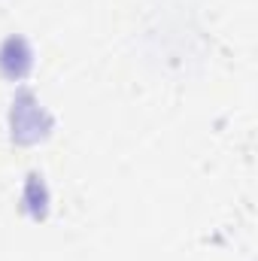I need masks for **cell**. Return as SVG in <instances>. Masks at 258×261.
<instances>
[{
  "label": "cell",
  "mask_w": 258,
  "mask_h": 261,
  "mask_svg": "<svg viewBox=\"0 0 258 261\" xmlns=\"http://www.w3.org/2000/svg\"><path fill=\"white\" fill-rule=\"evenodd\" d=\"M9 128H12V140L21 146L40 143L49 137L52 130V119L49 113L37 103V97L31 91H18L12 100V113H9Z\"/></svg>",
  "instance_id": "6da1fadb"
},
{
  "label": "cell",
  "mask_w": 258,
  "mask_h": 261,
  "mask_svg": "<svg viewBox=\"0 0 258 261\" xmlns=\"http://www.w3.org/2000/svg\"><path fill=\"white\" fill-rule=\"evenodd\" d=\"M34 67V52L28 46V40L21 37H9L0 46V73L6 79H24Z\"/></svg>",
  "instance_id": "7a4b0ae2"
},
{
  "label": "cell",
  "mask_w": 258,
  "mask_h": 261,
  "mask_svg": "<svg viewBox=\"0 0 258 261\" xmlns=\"http://www.w3.org/2000/svg\"><path fill=\"white\" fill-rule=\"evenodd\" d=\"M24 206L34 219H46L49 213V195H46V186H43V176L31 173L28 176V186H24Z\"/></svg>",
  "instance_id": "3957f363"
}]
</instances>
